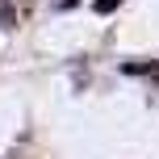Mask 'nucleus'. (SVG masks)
Wrapping results in <instances>:
<instances>
[{"label":"nucleus","mask_w":159,"mask_h":159,"mask_svg":"<svg viewBox=\"0 0 159 159\" xmlns=\"http://www.w3.org/2000/svg\"><path fill=\"white\" fill-rule=\"evenodd\" d=\"M117 4H121V0H96V4H92V8H96V13H101V17H105V13H113V8H117Z\"/></svg>","instance_id":"obj_1"}]
</instances>
